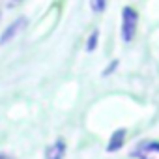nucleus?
<instances>
[{
  "instance_id": "nucleus-1",
  "label": "nucleus",
  "mask_w": 159,
  "mask_h": 159,
  "mask_svg": "<svg viewBox=\"0 0 159 159\" xmlns=\"http://www.w3.org/2000/svg\"><path fill=\"white\" fill-rule=\"evenodd\" d=\"M139 11L133 6H124L122 8V17H120V36L124 43H131L137 36L139 30Z\"/></svg>"
},
{
  "instance_id": "nucleus-2",
  "label": "nucleus",
  "mask_w": 159,
  "mask_h": 159,
  "mask_svg": "<svg viewBox=\"0 0 159 159\" xmlns=\"http://www.w3.org/2000/svg\"><path fill=\"white\" fill-rule=\"evenodd\" d=\"M26 25H28V19L26 17H17V19H13L4 30H2V34H0V45H8V43H11L19 34H23L25 32V28H26Z\"/></svg>"
},
{
  "instance_id": "nucleus-3",
  "label": "nucleus",
  "mask_w": 159,
  "mask_h": 159,
  "mask_svg": "<svg viewBox=\"0 0 159 159\" xmlns=\"http://www.w3.org/2000/svg\"><path fill=\"white\" fill-rule=\"evenodd\" d=\"M125 129H116L112 135H111V139H109V144H107V152H118V150H122L124 148V142H125Z\"/></svg>"
},
{
  "instance_id": "nucleus-4",
  "label": "nucleus",
  "mask_w": 159,
  "mask_h": 159,
  "mask_svg": "<svg viewBox=\"0 0 159 159\" xmlns=\"http://www.w3.org/2000/svg\"><path fill=\"white\" fill-rule=\"evenodd\" d=\"M66 157V142L64 140H56L51 146H47L45 150V159H64Z\"/></svg>"
},
{
  "instance_id": "nucleus-5",
  "label": "nucleus",
  "mask_w": 159,
  "mask_h": 159,
  "mask_svg": "<svg viewBox=\"0 0 159 159\" xmlns=\"http://www.w3.org/2000/svg\"><path fill=\"white\" fill-rule=\"evenodd\" d=\"M140 159H159V142H148L140 152H137Z\"/></svg>"
},
{
  "instance_id": "nucleus-6",
  "label": "nucleus",
  "mask_w": 159,
  "mask_h": 159,
  "mask_svg": "<svg viewBox=\"0 0 159 159\" xmlns=\"http://www.w3.org/2000/svg\"><path fill=\"white\" fill-rule=\"evenodd\" d=\"M99 38H101V32H99L98 28H94V30L88 34V38H86V51H88V52H94V51L98 49Z\"/></svg>"
},
{
  "instance_id": "nucleus-7",
  "label": "nucleus",
  "mask_w": 159,
  "mask_h": 159,
  "mask_svg": "<svg viewBox=\"0 0 159 159\" xmlns=\"http://www.w3.org/2000/svg\"><path fill=\"white\" fill-rule=\"evenodd\" d=\"M107 4H109V0H92L90 8H92L94 13H103L107 10Z\"/></svg>"
},
{
  "instance_id": "nucleus-8",
  "label": "nucleus",
  "mask_w": 159,
  "mask_h": 159,
  "mask_svg": "<svg viewBox=\"0 0 159 159\" xmlns=\"http://www.w3.org/2000/svg\"><path fill=\"white\" fill-rule=\"evenodd\" d=\"M118 64H120L118 60H112V62H109V66L103 69V77H109L111 73H114V71H116V67H118Z\"/></svg>"
},
{
  "instance_id": "nucleus-9",
  "label": "nucleus",
  "mask_w": 159,
  "mask_h": 159,
  "mask_svg": "<svg viewBox=\"0 0 159 159\" xmlns=\"http://www.w3.org/2000/svg\"><path fill=\"white\" fill-rule=\"evenodd\" d=\"M0 159H13V157H10V155H6V153H0Z\"/></svg>"
},
{
  "instance_id": "nucleus-10",
  "label": "nucleus",
  "mask_w": 159,
  "mask_h": 159,
  "mask_svg": "<svg viewBox=\"0 0 159 159\" xmlns=\"http://www.w3.org/2000/svg\"><path fill=\"white\" fill-rule=\"evenodd\" d=\"M0 19H2V6H0Z\"/></svg>"
}]
</instances>
